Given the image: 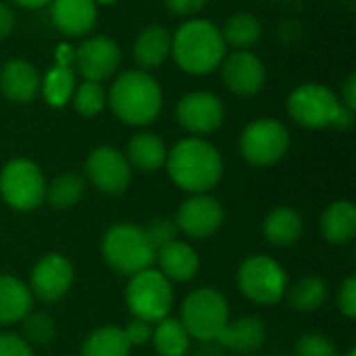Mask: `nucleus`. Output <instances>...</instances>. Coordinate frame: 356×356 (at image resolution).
I'll list each match as a JSON object with an SVG mask.
<instances>
[{
	"label": "nucleus",
	"mask_w": 356,
	"mask_h": 356,
	"mask_svg": "<svg viewBox=\"0 0 356 356\" xmlns=\"http://www.w3.org/2000/svg\"><path fill=\"white\" fill-rule=\"evenodd\" d=\"M181 323L192 338L202 342H217L229 323L227 298L215 288L194 290L181 305Z\"/></svg>",
	"instance_id": "39448f33"
},
{
	"label": "nucleus",
	"mask_w": 356,
	"mask_h": 356,
	"mask_svg": "<svg viewBox=\"0 0 356 356\" xmlns=\"http://www.w3.org/2000/svg\"><path fill=\"white\" fill-rule=\"evenodd\" d=\"M342 96H344V102L342 106H346L348 111H355L356 108V75H350L344 90H342Z\"/></svg>",
	"instance_id": "a19ab883"
},
{
	"label": "nucleus",
	"mask_w": 356,
	"mask_h": 356,
	"mask_svg": "<svg viewBox=\"0 0 356 356\" xmlns=\"http://www.w3.org/2000/svg\"><path fill=\"white\" fill-rule=\"evenodd\" d=\"M167 171L175 186L190 194H207L223 173L217 148L200 138H186L167 152Z\"/></svg>",
	"instance_id": "f257e3e1"
},
{
	"label": "nucleus",
	"mask_w": 356,
	"mask_h": 356,
	"mask_svg": "<svg viewBox=\"0 0 356 356\" xmlns=\"http://www.w3.org/2000/svg\"><path fill=\"white\" fill-rule=\"evenodd\" d=\"M125 302L136 319L159 323L169 317L173 307V288L171 282L159 269H144L131 275Z\"/></svg>",
	"instance_id": "423d86ee"
},
{
	"label": "nucleus",
	"mask_w": 356,
	"mask_h": 356,
	"mask_svg": "<svg viewBox=\"0 0 356 356\" xmlns=\"http://www.w3.org/2000/svg\"><path fill=\"white\" fill-rule=\"evenodd\" d=\"M338 307L340 311L348 317V319H355L356 317V277L350 275L344 284H342V290H340V296H338Z\"/></svg>",
	"instance_id": "4c0bfd02"
},
{
	"label": "nucleus",
	"mask_w": 356,
	"mask_h": 356,
	"mask_svg": "<svg viewBox=\"0 0 356 356\" xmlns=\"http://www.w3.org/2000/svg\"><path fill=\"white\" fill-rule=\"evenodd\" d=\"M165 2H167V8L173 15H179V17L194 15L207 4V0H165Z\"/></svg>",
	"instance_id": "58836bf2"
},
{
	"label": "nucleus",
	"mask_w": 356,
	"mask_h": 356,
	"mask_svg": "<svg viewBox=\"0 0 356 356\" xmlns=\"http://www.w3.org/2000/svg\"><path fill=\"white\" fill-rule=\"evenodd\" d=\"M148 242L152 244V248L159 252L163 246L171 244L173 240H177V225L173 219H167V217H159L154 221H150V225L144 229Z\"/></svg>",
	"instance_id": "72a5a7b5"
},
{
	"label": "nucleus",
	"mask_w": 356,
	"mask_h": 356,
	"mask_svg": "<svg viewBox=\"0 0 356 356\" xmlns=\"http://www.w3.org/2000/svg\"><path fill=\"white\" fill-rule=\"evenodd\" d=\"M15 2L25 6V8H40V6H44V4H48L52 0H15Z\"/></svg>",
	"instance_id": "37998d69"
},
{
	"label": "nucleus",
	"mask_w": 356,
	"mask_h": 356,
	"mask_svg": "<svg viewBox=\"0 0 356 356\" xmlns=\"http://www.w3.org/2000/svg\"><path fill=\"white\" fill-rule=\"evenodd\" d=\"M154 261H159V267H161L159 271L169 282H188L198 273V267H200L198 252L190 244L179 242V240H173L171 244L163 246L156 252Z\"/></svg>",
	"instance_id": "6ab92c4d"
},
{
	"label": "nucleus",
	"mask_w": 356,
	"mask_h": 356,
	"mask_svg": "<svg viewBox=\"0 0 356 356\" xmlns=\"http://www.w3.org/2000/svg\"><path fill=\"white\" fill-rule=\"evenodd\" d=\"M150 342L159 356H184L190 348V334L181 321L165 317L156 323V327H152Z\"/></svg>",
	"instance_id": "a878e982"
},
{
	"label": "nucleus",
	"mask_w": 356,
	"mask_h": 356,
	"mask_svg": "<svg viewBox=\"0 0 356 356\" xmlns=\"http://www.w3.org/2000/svg\"><path fill=\"white\" fill-rule=\"evenodd\" d=\"M171 52V35L163 25H150L140 31L134 44V58L142 69L161 67Z\"/></svg>",
	"instance_id": "4be33fe9"
},
{
	"label": "nucleus",
	"mask_w": 356,
	"mask_h": 356,
	"mask_svg": "<svg viewBox=\"0 0 356 356\" xmlns=\"http://www.w3.org/2000/svg\"><path fill=\"white\" fill-rule=\"evenodd\" d=\"M223 223V207L209 194H194L188 198L175 217V225L188 238H209Z\"/></svg>",
	"instance_id": "ddd939ff"
},
{
	"label": "nucleus",
	"mask_w": 356,
	"mask_h": 356,
	"mask_svg": "<svg viewBox=\"0 0 356 356\" xmlns=\"http://www.w3.org/2000/svg\"><path fill=\"white\" fill-rule=\"evenodd\" d=\"M96 2V0H94ZM100 2H113V0H100Z\"/></svg>",
	"instance_id": "a18cd8bd"
},
{
	"label": "nucleus",
	"mask_w": 356,
	"mask_h": 356,
	"mask_svg": "<svg viewBox=\"0 0 356 356\" xmlns=\"http://www.w3.org/2000/svg\"><path fill=\"white\" fill-rule=\"evenodd\" d=\"M83 190V179L77 173H63L50 184V188H46V198L54 209L65 211L81 200Z\"/></svg>",
	"instance_id": "7c9ffc66"
},
{
	"label": "nucleus",
	"mask_w": 356,
	"mask_h": 356,
	"mask_svg": "<svg viewBox=\"0 0 356 356\" xmlns=\"http://www.w3.org/2000/svg\"><path fill=\"white\" fill-rule=\"evenodd\" d=\"M0 196L15 211H33L46 198L40 167L27 159H13L0 171Z\"/></svg>",
	"instance_id": "6e6552de"
},
{
	"label": "nucleus",
	"mask_w": 356,
	"mask_h": 356,
	"mask_svg": "<svg viewBox=\"0 0 356 356\" xmlns=\"http://www.w3.org/2000/svg\"><path fill=\"white\" fill-rule=\"evenodd\" d=\"M15 27V17L13 10L6 4H0V40H4Z\"/></svg>",
	"instance_id": "ea45409f"
},
{
	"label": "nucleus",
	"mask_w": 356,
	"mask_h": 356,
	"mask_svg": "<svg viewBox=\"0 0 356 356\" xmlns=\"http://www.w3.org/2000/svg\"><path fill=\"white\" fill-rule=\"evenodd\" d=\"M0 92L13 102H31L40 92V75L27 60L15 58L0 71Z\"/></svg>",
	"instance_id": "f3484780"
},
{
	"label": "nucleus",
	"mask_w": 356,
	"mask_h": 356,
	"mask_svg": "<svg viewBox=\"0 0 356 356\" xmlns=\"http://www.w3.org/2000/svg\"><path fill=\"white\" fill-rule=\"evenodd\" d=\"M223 81L238 96H254L265 86V67L252 52L238 50L223 63Z\"/></svg>",
	"instance_id": "dca6fc26"
},
{
	"label": "nucleus",
	"mask_w": 356,
	"mask_h": 356,
	"mask_svg": "<svg viewBox=\"0 0 356 356\" xmlns=\"http://www.w3.org/2000/svg\"><path fill=\"white\" fill-rule=\"evenodd\" d=\"M321 232L330 244H348L356 234V207L350 200L330 204L321 215Z\"/></svg>",
	"instance_id": "5701e85b"
},
{
	"label": "nucleus",
	"mask_w": 356,
	"mask_h": 356,
	"mask_svg": "<svg viewBox=\"0 0 356 356\" xmlns=\"http://www.w3.org/2000/svg\"><path fill=\"white\" fill-rule=\"evenodd\" d=\"M302 217L294 209L282 207L267 215L263 223V234L265 240L273 246H292L302 236Z\"/></svg>",
	"instance_id": "b1692460"
},
{
	"label": "nucleus",
	"mask_w": 356,
	"mask_h": 356,
	"mask_svg": "<svg viewBox=\"0 0 356 356\" xmlns=\"http://www.w3.org/2000/svg\"><path fill=\"white\" fill-rule=\"evenodd\" d=\"M54 25L67 35H83L96 23L94 0H52L50 8Z\"/></svg>",
	"instance_id": "a211bd4d"
},
{
	"label": "nucleus",
	"mask_w": 356,
	"mask_h": 356,
	"mask_svg": "<svg viewBox=\"0 0 356 356\" xmlns=\"http://www.w3.org/2000/svg\"><path fill=\"white\" fill-rule=\"evenodd\" d=\"M296 356H338V350L330 338L321 334H309L298 340Z\"/></svg>",
	"instance_id": "f704fd0d"
},
{
	"label": "nucleus",
	"mask_w": 356,
	"mask_h": 356,
	"mask_svg": "<svg viewBox=\"0 0 356 356\" xmlns=\"http://www.w3.org/2000/svg\"><path fill=\"white\" fill-rule=\"evenodd\" d=\"M346 356H356L355 348H350V350H348V355H346Z\"/></svg>",
	"instance_id": "c03bdc74"
},
{
	"label": "nucleus",
	"mask_w": 356,
	"mask_h": 356,
	"mask_svg": "<svg viewBox=\"0 0 356 356\" xmlns=\"http://www.w3.org/2000/svg\"><path fill=\"white\" fill-rule=\"evenodd\" d=\"M73 286V265L67 257L50 252L42 257L31 271V296L44 302L60 300Z\"/></svg>",
	"instance_id": "f8f14e48"
},
{
	"label": "nucleus",
	"mask_w": 356,
	"mask_h": 356,
	"mask_svg": "<svg viewBox=\"0 0 356 356\" xmlns=\"http://www.w3.org/2000/svg\"><path fill=\"white\" fill-rule=\"evenodd\" d=\"M171 52L184 71L204 75L221 65L225 42L221 38V29L211 21L192 19L175 31L171 40Z\"/></svg>",
	"instance_id": "f03ea898"
},
{
	"label": "nucleus",
	"mask_w": 356,
	"mask_h": 356,
	"mask_svg": "<svg viewBox=\"0 0 356 356\" xmlns=\"http://www.w3.org/2000/svg\"><path fill=\"white\" fill-rule=\"evenodd\" d=\"M342 111V102L338 96L319 83H305L296 88L288 98V113L290 117L309 129L319 127H334L338 115Z\"/></svg>",
	"instance_id": "1a4fd4ad"
},
{
	"label": "nucleus",
	"mask_w": 356,
	"mask_h": 356,
	"mask_svg": "<svg viewBox=\"0 0 356 356\" xmlns=\"http://www.w3.org/2000/svg\"><path fill=\"white\" fill-rule=\"evenodd\" d=\"M123 334H125V338H127V342H129L131 348H134V346H144V344H148L150 338H152V325H150L148 321L134 319V321H129V325L123 330Z\"/></svg>",
	"instance_id": "c9c22d12"
},
{
	"label": "nucleus",
	"mask_w": 356,
	"mask_h": 356,
	"mask_svg": "<svg viewBox=\"0 0 356 356\" xmlns=\"http://www.w3.org/2000/svg\"><path fill=\"white\" fill-rule=\"evenodd\" d=\"M267 332L261 319L257 317H242L234 323H227L217 342L234 353H254L265 344Z\"/></svg>",
	"instance_id": "aec40b11"
},
{
	"label": "nucleus",
	"mask_w": 356,
	"mask_h": 356,
	"mask_svg": "<svg viewBox=\"0 0 356 356\" xmlns=\"http://www.w3.org/2000/svg\"><path fill=\"white\" fill-rule=\"evenodd\" d=\"M129 353L131 346L123 330L113 325L92 332L81 346V356H129Z\"/></svg>",
	"instance_id": "bb28decb"
},
{
	"label": "nucleus",
	"mask_w": 356,
	"mask_h": 356,
	"mask_svg": "<svg viewBox=\"0 0 356 356\" xmlns=\"http://www.w3.org/2000/svg\"><path fill=\"white\" fill-rule=\"evenodd\" d=\"M0 356H33V350L21 336L0 334Z\"/></svg>",
	"instance_id": "e433bc0d"
},
{
	"label": "nucleus",
	"mask_w": 356,
	"mask_h": 356,
	"mask_svg": "<svg viewBox=\"0 0 356 356\" xmlns=\"http://www.w3.org/2000/svg\"><path fill=\"white\" fill-rule=\"evenodd\" d=\"M282 356H284V355H282Z\"/></svg>",
	"instance_id": "49530a36"
},
{
	"label": "nucleus",
	"mask_w": 356,
	"mask_h": 356,
	"mask_svg": "<svg viewBox=\"0 0 356 356\" xmlns=\"http://www.w3.org/2000/svg\"><path fill=\"white\" fill-rule=\"evenodd\" d=\"M102 257L111 269L131 277L144 269H150L156 259V250L148 242L142 227L121 223L106 232L102 240Z\"/></svg>",
	"instance_id": "20e7f679"
},
{
	"label": "nucleus",
	"mask_w": 356,
	"mask_h": 356,
	"mask_svg": "<svg viewBox=\"0 0 356 356\" xmlns=\"http://www.w3.org/2000/svg\"><path fill=\"white\" fill-rule=\"evenodd\" d=\"M73 56H75V52L69 46H60V50H58V65L69 67V63L73 60Z\"/></svg>",
	"instance_id": "79ce46f5"
},
{
	"label": "nucleus",
	"mask_w": 356,
	"mask_h": 356,
	"mask_svg": "<svg viewBox=\"0 0 356 356\" xmlns=\"http://www.w3.org/2000/svg\"><path fill=\"white\" fill-rule=\"evenodd\" d=\"M31 305L33 296L21 280L0 275V325L23 321V317L31 313Z\"/></svg>",
	"instance_id": "412c9836"
},
{
	"label": "nucleus",
	"mask_w": 356,
	"mask_h": 356,
	"mask_svg": "<svg viewBox=\"0 0 356 356\" xmlns=\"http://www.w3.org/2000/svg\"><path fill=\"white\" fill-rule=\"evenodd\" d=\"M223 104L211 92L186 94L177 104V121L192 134H211L223 123Z\"/></svg>",
	"instance_id": "4468645a"
},
{
	"label": "nucleus",
	"mask_w": 356,
	"mask_h": 356,
	"mask_svg": "<svg viewBox=\"0 0 356 356\" xmlns=\"http://www.w3.org/2000/svg\"><path fill=\"white\" fill-rule=\"evenodd\" d=\"M290 146V134L284 123L275 119H259L250 123L240 138L242 156L254 167H269L277 163Z\"/></svg>",
	"instance_id": "9d476101"
},
{
	"label": "nucleus",
	"mask_w": 356,
	"mask_h": 356,
	"mask_svg": "<svg viewBox=\"0 0 356 356\" xmlns=\"http://www.w3.org/2000/svg\"><path fill=\"white\" fill-rule=\"evenodd\" d=\"M286 294H288L292 309H296L300 313H313L325 302L327 284L319 277H302Z\"/></svg>",
	"instance_id": "cd10ccee"
},
{
	"label": "nucleus",
	"mask_w": 356,
	"mask_h": 356,
	"mask_svg": "<svg viewBox=\"0 0 356 356\" xmlns=\"http://www.w3.org/2000/svg\"><path fill=\"white\" fill-rule=\"evenodd\" d=\"M73 102H75V108L79 115L96 117L106 106V94L98 81H83L75 92Z\"/></svg>",
	"instance_id": "473e14b6"
},
{
	"label": "nucleus",
	"mask_w": 356,
	"mask_h": 356,
	"mask_svg": "<svg viewBox=\"0 0 356 356\" xmlns=\"http://www.w3.org/2000/svg\"><path fill=\"white\" fill-rule=\"evenodd\" d=\"M86 173L90 181L106 194H121L131 181L129 161L111 146H100L88 156Z\"/></svg>",
	"instance_id": "9b49d317"
},
{
	"label": "nucleus",
	"mask_w": 356,
	"mask_h": 356,
	"mask_svg": "<svg viewBox=\"0 0 356 356\" xmlns=\"http://www.w3.org/2000/svg\"><path fill=\"white\" fill-rule=\"evenodd\" d=\"M75 63L79 73L86 77V81H100L111 77L121 60V52L119 46L104 38V35H96L86 40L77 50H75Z\"/></svg>",
	"instance_id": "2eb2a0df"
},
{
	"label": "nucleus",
	"mask_w": 356,
	"mask_h": 356,
	"mask_svg": "<svg viewBox=\"0 0 356 356\" xmlns=\"http://www.w3.org/2000/svg\"><path fill=\"white\" fill-rule=\"evenodd\" d=\"M108 104L121 121L129 125H148L161 113L163 92L148 73L127 71L113 83Z\"/></svg>",
	"instance_id": "7ed1b4c3"
},
{
	"label": "nucleus",
	"mask_w": 356,
	"mask_h": 356,
	"mask_svg": "<svg viewBox=\"0 0 356 356\" xmlns=\"http://www.w3.org/2000/svg\"><path fill=\"white\" fill-rule=\"evenodd\" d=\"M238 286L252 302L277 305L288 292V275L275 259L254 254L242 263L238 271Z\"/></svg>",
	"instance_id": "0eeeda50"
},
{
	"label": "nucleus",
	"mask_w": 356,
	"mask_h": 356,
	"mask_svg": "<svg viewBox=\"0 0 356 356\" xmlns=\"http://www.w3.org/2000/svg\"><path fill=\"white\" fill-rule=\"evenodd\" d=\"M56 327L46 313H29L23 317V340L29 346H46L54 340Z\"/></svg>",
	"instance_id": "2f4dec72"
},
{
	"label": "nucleus",
	"mask_w": 356,
	"mask_h": 356,
	"mask_svg": "<svg viewBox=\"0 0 356 356\" xmlns=\"http://www.w3.org/2000/svg\"><path fill=\"white\" fill-rule=\"evenodd\" d=\"M75 90V75L69 67L65 65H54L42 83L44 98L50 106H65Z\"/></svg>",
	"instance_id": "c85d7f7f"
},
{
	"label": "nucleus",
	"mask_w": 356,
	"mask_h": 356,
	"mask_svg": "<svg viewBox=\"0 0 356 356\" xmlns=\"http://www.w3.org/2000/svg\"><path fill=\"white\" fill-rule=\"evenodd\" d=\"M221 38L225 44H229L238 50H244L261 38V23L248 13H238L225 23Z\"/></svg>",
	"instance_id": "c756f323"
},
{
	"label": "nucleus",
	"mask_w": 356,
	"mask_h": 356,
	"mask_svg": "<svg viewBox=\"0 0 356 356\" xmlns=\"http://www.w3.org/2000/svg\"><path fill=\"white\" fill-rule=\"evenodd\" d=\"M129 163L144 171H156L167 161V148L163 140L154 134H138L129 140L127 146Z\"/></svg>",
	"instance_id": "393cba45"
}]
</instances>
